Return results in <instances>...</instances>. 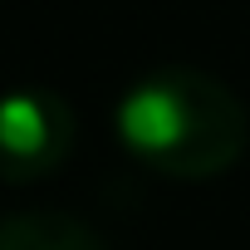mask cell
I'll return each mask as SVG.
<instances>
[{
    "label": "cell",
    "instance_id": "1",
    "mask_svg": "<svg viewBox=\"0 0 250 250\" xmlns=\"http://www.w3.org/2000/svg\"><path fill=\"white\" fill-rule=\"evenodd\" d=\"M118 138L172 177H216L245 152L250 118L216 74L162 64L118 98Z\"/></svg>",
    "mask_w": 250,
    "mask_h": 250
},
{
    "label": "cell",
    "instance_id": "2",
    "mask_svg": "<svg viewBox=\"0 0 250 250\" xmlns=\"http://www.w3.org/2000/svg\"><path fill=\"white\" fill-rule=\"evenodd\" d=\"M74 143V113L54 88L0 93V177L30 182L49 172Z\"/></svg>",
    "mask_w": 250,
    "mask_h": 250
},
{
    "label": "cell",
    "instance_id": "3",
    "mask_svg": "<svg viewBox=\"0 0 250 250\" xmlns=\"http://www.w3.org/2000/svg\"><path fill=\"white\" fill-rule=\"evenodd\" d=\"M0 250H108V245L83 216L35 206L0 216Z\"/></svg>",
    "mask_w": 250,
    "mask_h": 250
}]
</instances>
